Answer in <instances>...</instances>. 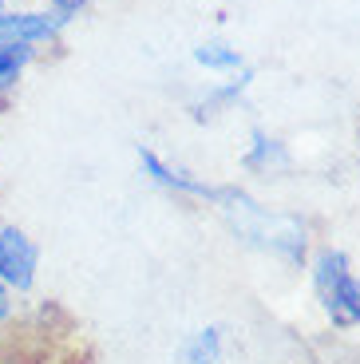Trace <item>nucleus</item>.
<instances>
[{
	"label": "nucleus",
	"instance_id": "nucleus-1",
	"mask_svg": "<svg viewBox=\"0 0 360 364\" xmlns=\"http://www.w3.org/2000/svg\"><path fill=\"white\" fill-rule=\"evenodd\" d=\"M313 285L321 297L324 317L337 328L360 325V277L352 273V262L341 250H321L313 262Z\"/></svg>",
	"mask_w": 360,
	"mask_h": 364
},
{
	"label": "nucleus",
	"instance_id": "nucleus-2",
	"mask_svg": "<svg viewBox=\"0 0 360 364\" xmlns=\"http://www.w3.org/2000/svg\"><path fill=\"white\" fill-rule=\"evenodd\" d=\"M36 265H40V250L24 230L16 226L0 230V282L16 293H28L36 285Z\"/></svg>",
	"mask_w": 360,
	"mask_h": 364
},
{
	"label": "nucleus",
	"instance_id": "nucleus-3",
	"mask_svg": "<svg viewBox=\"0 0 360 364\" xmlns=\"http://www.w3.org/2000/svg\"><path fill=\"white\" fill-rule=\"evenodd\" d=\"M139 163H143V171L151 174L159 186H166V191L190 194V198H210V202H218V206H222L226 194H230V186H210V182H202V178H194V174L179 171V166L162 163L154 151H139Z\"/></svg>",
	"mask_w": 360,
	"mask_h": 364
},
{
	"label": "nucleus",
	"instance_id": "nucleus-4",
	"mask_svg": "<svg viewBox=\"0 0 360 364\" xmlns=\"http://www.w3.org/2000/svg\"><path fill=\"white\" fill-rule=\"evenodd\" d=\"M60 12H0V44H40L60 32Z\"/></svg>",
	"mask_w": 360,
	"mask_h": 364
},
{
	"label": "nucleus",
	"instance_id": "nucleus-5",
	"mask_svg": "<svg viewBox=\"0 0 360 364\" xmlns=\"http://www.w3.org/2000/svg\"><path fill=\"white\" fill-rule=\"evenodd\" d=\"M182 364H222V328L206 325L182 345Z\"/></svg>",
	"mask_w": 360,
	"mask_h": 364
},
{
	"label": "nucleus",
	"instance_id": "nucleus-6",
	"mask_svg": "<svg viewBox=\"0 0 360 364\" xmlns=\"http://www.w3.org/2000/svg\"><path fill=\"white\" fill-rule=\"evenodd\" d=\"M194 60L202 68H210V72H238L242 68V52L230 44H202L194 48Z\"/></svg>",
	"mask_w": 360,
	"mask_h": 364
},
{
	"label": "nucleus",
	"instance_id": "nucleus-7",
	"mask_svg": "<svg viewBox=\"0 0 360 364\" xmlns=\"http://www.w3.org/2000/svg\"><path fill=\"white\" fill-rule=\"evenodd\" d=\"M28 60H32V48L28 44H0V91H9L20 80Z\"/></svg>",
	"mask_w": 360,
	"mask_h": 364
},
{
	"label": "nucleus",
	"instance_id": "nucleus-8",
	"mask_svg": "<svg viewBox=\"0 0 360 364\" xmlns=\"http://www.w3.org/2000/svg\"><path fill=\"white\" fill-rule=\"evenodd\" d=\"M245 163L250 166H273V163H289V159L273 139H265L261 131H253V151L245 155Z\"/></svg>",
	"mask_w": 360,
	"mask_h": 364
},
{
	"label": "nucleus",
	"instance_id": "nucleus-9",
	"mask_svg": "<svg viewBox=\"0 0 360 364\" xmlns=\"http://www.w3.org/2000/svg\"><path fill=\"white\" fill-rule=\"evenodd\" d=\"M52 4H55V12H60V16L68 20V16H72V12H80L83 4H88V0H52Z\"/></svg>",
	"mask_w": 360,
	"mask_h": 364
},
{
	"label": "nucleus",
	"instance_id": "nucleus-10",
	"mask_svg": "<svg viewBox=\"0 0 360 364\" xmlns=\"http://www.w3.org/2000/svg\"><path fill=\"white\" fill-rule=\"evenodd\" d=\"M12 313V301H9V289H4V282H0V321Z\"/></svg>",
	"mask_w": 360,
	"mask_h": 364
},
{
	"label": "nucleus",
	"instance_id": "nucleus-11",
	"mask_svg": "<svg viewBox=\"0 0 360 364\" xmlns=\"http://www.w3.org/2000/svg\"><path fill=\"white\" fill-rule=\"evenodd\" d=\"M0 12H4V0H0Z\"/></svg>",
	"mask_w": 360,
	"mask_h": 364
}]
</instances>
